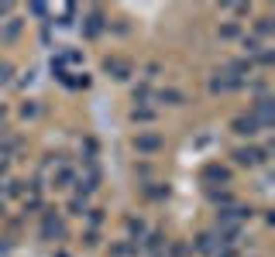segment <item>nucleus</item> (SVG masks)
<instances>
[{"instance_id":"f257e3e1","label":"nucleus","mask_w":275,"mask_h":257,"mask_svg":"<svg viewBox=\"0 0 275 257\" xmlns=\"http://www.w3.org/2000/svg\"><path fill=\"white\" fill-rule=\"evenodd\" d=\"M237 161H241V165H258V161H262V151H255V147H251V151H237Z\"/></svg>"}]
</instances>
